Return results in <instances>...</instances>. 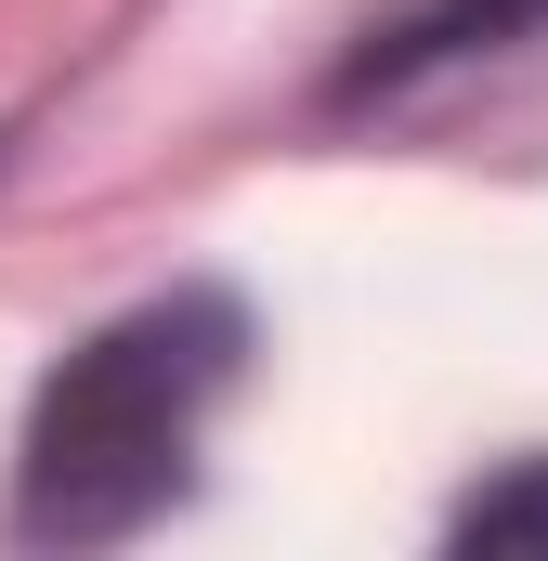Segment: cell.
<instances>
[{
	"mask_svg": "<svg viewBox=\"0 0 548 561\" xmlns=\"http://www.w3.org/2000/svg\"><path fill=\"white\" fill-rule=\"evenodd\" d=\"M523 26H548V0H431V13H406L366 66H353V92H406V79H431V66H470V53H510Z\"/></svg>",
	"mask_w": 548,
	"mask_h": 561,
	"instance_id": "2",
	"label": "cell"
},
{
	"mask_svg": "<svg viewBox=\"0 0 548 561\" xmlns=\"http://www.w3.org/2000/svg\"><path fill=\"white\" fill-rule=\"evenodd\" d=\"M236 353H249V313L209 287H170L118 327H92L26 405L13 536H39V549L144 536L196 483V444H209V405L236 392Z\"/></svg>",
	"mask_w": 548,
	"mask_h": 561,
	"instance_id": "1",
	"label": "cell"
},
{
	"mask_svg": "<svg viewBox=\"0 0 548 561\" xmlns=\"http://www.w3.org/2000/svg\"><path fill=\"white\" fill-rule=\"evenodd\" d=\"M457 536H470V549H523V536H548V457H523L510 483H483V496L457 510Z\"/></svg>",
	"mask_w": 548,
	"mask_h": 561,
	"instance_id": "3",
	"label": "cell"
}]
</instances>
